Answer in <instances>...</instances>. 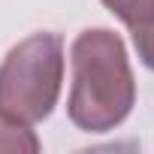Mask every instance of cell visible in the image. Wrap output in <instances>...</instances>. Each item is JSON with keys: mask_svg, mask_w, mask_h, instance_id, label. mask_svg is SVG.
<instances>
[{"mask_svg": "<svg viewBox=\"0 0 154 154\" xmlns=\"http://www.w3.org/2000/svg\"><path fill=\"white\" fill-rule=\"evenodd\" d=\"M0 151L9 154H36L39 151V139L30 130V124L0 112Z\"/></svg>", "mask_w": 154, "mask_h": 154, "instance_id": "3957f363", "label": "cell"}, {"mask_svg": "<svg viewBox=\"0 0 154 154\" xmlns=\"http://www.w3.org/2000/svg\"><path fill=\"white\" fill-rule=\"evenodd\" d=\"M133 42H136V51H139L142 63L148 69H154V18L142 27H133Z\"/></svg>", "mask_w": 154, "mask_h": 154, "instance_id": "5b68a950", "label": "cell"}, {"mask_svg": "<svg viewBox=\"0 0 154 154\" xmlns=\"http://www.w3.org/2000/svg\"><path fill=\"white\" fill-rule=\"evenodd\" d=\"M63 82V39L33 33L12 45L0 63V112L24 124L51 115Z\"/></svg>", "mask_w": 154, "mask_h": 154, "instance_id": "7a4b0ae2", "label": "cell"}, {"mask_svg": "<svg viewBox=\"0 0 154 154\" xmlns=\"http://www.w3.org/2000/svg\"><path fill=\"white\" fill-rule=\"evenodd\" d=\"M72 91L66 103L69 121L85 133L115 130L136 103V82L127 48L109 27H91L69 48Z\"/></svg>", "mask_w": 154, "mask_h": 154, "instance_id": "6da1fadb", "label": "cell"}, {"mask_svg": "<svg viewBox=\"0 0 154 154\" xmlns=\"http://www.w3.org/2000/svg\"><path fill=\"white\" fill-rule=\"evenodd\" d=\"M103 6L115 18H121L130 30L142 27L154 18V0H103Z\"/></svg>", "mask_w": 154, "mask_h": 154, "instance_id": "277c9868", "label": "cell"}]
</instances>
